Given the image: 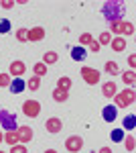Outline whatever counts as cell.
<instances>
[{"instance_id": "obj_1", "label": "cell", "mask_w": 136, "mask_h": 153, "mask_svg": "<svg viewBox=\"0 0 136 153\" xmlns=\"http://www.w3.org/2000/svg\"><path fill=\"white\" fill-rule=\"evenodd\" d=\"M124 12H126V6L124 2H104L102 6V14L108 23H114V21H124Z\"/></svg>"}, {"instance_id": "obj_2", "label": "cell", "mask_w": 136, "mask_h": 153, "mask_svg": "<svg viewBox=\"0 0 136 153\" xmlns=\"http://www.w3.org/2000/svg\"><path fill=\"white\" fill-rule=\"evenodd\" d=\"M112 100H114V106H116V108H126V106H132V104H134V100H136L134 88H124L120 94L114 96Z\"/></svg>"}, {"instance_id": "obj_3", "label": "cell", "mask_w": 136, "mask_h": 153, "mask_svg": "<svg viewBox=\"0 0 136 153\" xmlns=\"http://www.w3.org/2000/svg\"><path fill=\"white\" fill-rule=\"evenodd\" d=\"M0 125L4 131H16L18 123H16V114L10 110H0Z\"/></svg>"}, {"instance_id": "obj_4", "label": "cell", "mask_w": 136, "mask_h": 153, "mask_svg": "<svg viewBox=\"0 0 136 153\" xmlns=\"http://www.w3.org/2000/svg\"><path fill=\"white\" fill-rule=\"evenodd\" d=\"M81 78H83V82L87 84V86H96V84H100V78H102V74L96 70V68H81Z\"/></svg>"}, {"instance_id": "obj_5", "label": "cell", "mask_w": 136, "mask_h": 153, "mask_svg": "<svg viewBox=\"0 0 136 153\" xmlns=\"http://www.w3.org/2000/svg\"><path fill=\"white\" fill-rule=\"evenodd\" d=\"M23 112H24V117H29V118H37L41 114V102L39 100H24Z\"/></svg>"}, {"instance_id": "obj_6", "label": "cell", "mask_w": 136, "mask_h": 153, "mask_svg": "<svg viewBox=\"0 0 136 153\" xmlns=\"http://www.w3.org/2000/svg\"><path fill=\"white\" fill-rule=\"evenodd\" d=\"M65 149L69 153H79L83 149V139H81L79 135H71L65 139Z\"/></svg>"}, {"instance_id": "obj_7", "label": "cell", "mask_w": 136, "mask_h": 153, "mask_svg": "<svg viewBox=\"0 0 136 153\" xmlns=\"http://www.w3.org/2000/svg\"><path fill=\"white\" fill-rule=\"evenodd\" d=\"M16 135H18V143H21V145L31 143V141H33V137H35L33 129H31L29 125H21V127L16 129Z\"/></svg>"}, {"instance_id": "obj_8", "label": "cell", "mask_w": 136, "mask_h": 153, "mask_svg": "<svg viewBox=\"0 0 136 153\" xmlns=\"http://www.w3.org/2000/svg\"><path fill=\"white\" fill-rule=\"evenodd\" d=\"M24 71H26V65H24V61L16 59V61H12L10 68H8V76H12V78H23Z\"/></svg>"}, {"instance_id": "obj_9", "label": "cell", "mask_w": 136, "mask_h": 153, "mask_svg": "<svg viewBox=\"0 0 136 153\" xmlns=\"http://www.w3.org/2000/svg\"><path fill=\"white\" fill-rule=\"evenodd\" d=\"M61 129H63V120H61V118H57V117L49 118V120L45 123V131H47V133L57 135V133H61Z\"/></svg>"}, {"instance_id": "obj_10", "label": "cell", "mask_w": 136, "mask_h": 153, "mask_svg": "<svg viewBox=\"0 0 136 153\" xmlns=\"http://www.w3.org/2000/svg\"><path fill=\"white\" fill-rule=\"evenodd\" d=\"M116 117H118V108H116L114 104H108V106L102 108V118L106 120V123H114Z\"/></svg>"}, {"instance_id": "obj_11", "label": "cell", "mask_w": 136, "mask_h": 153, "mask_svg": "<svg viewBox=\"0 0 136 153\" xmlns=\"http://www.w3.org/2000/svg\"><path fill=\"white\" fill-rule=\"evenodd\" d=\"M43 39H45V29H43V27H33V29H29V41L37 43V41H43Z\"/></svg>"}, {"instance_id": "obj_12", "label": "cell", "mask_w": 136, "mask_h": 153, "mask_svg": "<svg viewBox=\"0 0 136 153\" xmlns=\"http://www.w3.org/2000/svg\"><path fill=\"white\" fill-rule=\"evenodd\" d=\"M102 94L106 96V98H114V96L118 94V86H116V82H104L102 84Z\"/></svg>"}, {"instance_id": "obj_13", "label": "cell", "mask_w": 136, "mask_h": 153, "mask_svg": "<svg viewBox=\"0 0 136 153\" xmlns=\"http://www.w3.org/2000/svg\"><path fill=\"white\" fill-rule=\"evenodd\" d=\"M10 92L12 94H21V92H24L26 90V84H24L23 78H14V82H10Z\"/></svg>"}, {"instance_id": "obj_14", "label": "cell", "mask_w": 136, "mask_h": 153, "mask_svg": "<svg viewBox=\"0 0 136 153\" xmlns=\"http://www.w3.org/2000/svg\"><path fill=\"white\" fill-rule=\"evenodd\" d=\"M51 96H53V100L59 102V104H63V102H67V100H69V92H67V90H61V88H55Z\"/></svg>"}, {"instance_id": "obj_15", "label": "cell", "mask_w": 136, "mask_h": 153, "mask_svg": "<svg viewBox=\"0 0 136 153\" xmlns=\"http://www.w3.org/2000/svg\"><path fill=\"white\" fill-rule=\"evenodd\" d=\"M122 31H124V21H114V23H110V35L112 37H122Z\"/></svg>"}, {"instance_id": "obj_16", "label": "cell", "mask_w": 136, "mask_h": 153, "mask_svg": "<svg viewBox=\"0 0 136 153\" xmlns=\"http://www.w3.org/2000/svg\"><path fill=\"white\" fill-rule=\"evenodd\" d=\"M110 45H112V49L114 51H124L126 49V39L124 37H112V41H110Z\"/></svg>"}, {"instance_id": "obj_17", "label": "cell", "mask_w": 136, "mask_h": 153, "mask_svg": "<svg viewBox=\"0 0 136 153\" xmlns=\"http://www.w3.org/2000/svg\"><path fill=\"white\" fill-rule=\"evenodd\" d=\"M122 82H124L128 88H134V82H136V74H134V70L122 71Z\"/></svg>"}, {"instance_id": "obj_18", "label": "cell", "mask_w": 136, "mask_h": 153, "mask_svg": "<svg viewBox=\"0 0 136 153\" xmlns=\"http://www.w3.org/2000/svg\"><path fill=\"white\" fill-rule=\"evenodd\" d=\"M26 90H31V92H37L39 88H41V78H37V76H31L29 80H26Z\"/></svg>"}, {"instance_id": "obj_19", "label": "cell", "mask_w": 136, "mask_h": 153, "mask_svg": "<svg viewBox=\"0 0 136 153\" xmlns=\"http://www.w3.org/2000/svg\"><path fill=\"white\" fill-rule=\"evenodd\" d=\"M85 55H87V51L81 47V45H77V47L71 49V57L75 59V61H83V59H85Z\"/></svg>"}, {"instance_id": "obj_20", "label": "cell", "mask_w": 136, "mask_h": 153, "mask_svg": "<svg viewBox=\"0 0 136 153\" xmlns=\"http://www.w3.org/2000/svg\"><path fill=\"white\" fill-rule=\"evenodd\" d=\"M104 71H106V74H110V76H118V74H120V68H118V63H116V61H106V65H104Z\"/></svg>"}, {"instance_id": "obj_21", "label": "cell", "mask_w": 136, "mask_h": 153, "mask_svg": "<svg viewBox=\"0 0 136 153\" xmlns=\"http://www.w3.org/2000/svg\"><path fill=\"white\" fill-rule=\"evenodd\" d=\"M57 61H59V55H57L55 51H47L45 55H43V63H45V65H53Z\"/></svg>"}, {"instance_id": "obj_22", "label": "cell", "mask_w": 136, "mask_h": 153, "mask_svg": "<svg viewBox=\"0 0 136 153\" xmlns=\"http://www.w3.org/2000/svg\"><path fill=\"white\" fill-rule=\"evenodd\" d=\"M4 143H8V145H16L18 143V135H16V131H6L4 133Z\"/></svg>"}, {"instance_id": "obj_23", "label": "cell", "mask_w": 136, "mask_h": 153, "mask_svg": "<svg viewBox=\"0 0 136 153\" xmlns=\"http://www.w3.org/2000/svg\"><path fill=\"white\" fill-rule=\"evenodd\" d=\"M47 74V65L43 63V61H39V63H35L33 65V76H37V78H43Z\"/></svg>"}, {"instance_id": "obj_24", "label": "cell", "mask_w": 136, "mask_h": 153, "mask_svg": "<svg viewBox=\"0 0 136 153\" xmlns=\"http://www.w3.org/2000/svg\"><path fill=\"white\" fill-rule=\"evenodd\" d=\"M71 78H69V76H61V78H59V80H57V88H61V90H67L69 92V88H71Z\"/></svg>"}, {"instance_id": "obj_25", "label": "cell", "mask_w": 136, "mask_h": 153, "mask_svg": "<svg viewBox=\"0 0 136 153\" xmlns=\"http://www.w3.org/2000/svg\"><path fill=\"white\" fill-rule=\"evenodd\" d=\"M16 41L18 43H26L29 41V29H24V27L16 29Z\"/></svg>"}, {"instance_id": "obj_26", "label": "cell", "mask_w": 136, "mask_h": 153, "mask_svg": "<svg viewBox=\"0 0 136 153\" xmlns=\"http://www.w3.org/2000/svg\"><path fill=\"white\" fill-rule=\"evenodd\" d=\"M124 147H126V151H128V153H132L136 149V139L132 137V135H128V137L124 139Z\"/></svg>"}, {"instance_id": "obj_27", "label": "cell", "mask_w": 136, "mask_h": 153, "mask_svg": "<svg viewBox=\"0 0 136 153\" xmlns=\"http://www.w3.org/2000/svg\"><path fill=\"white\" fill-rule=\"evenodd\" d=\"M134 127H136V117H134V114L126 117L124 118V129L126 131H134Z\"/></svg>"}, {"instance_id": "obj_28", "label": "cell", "mask_w": 136, "mask_h": 153, "mask_svg": "<svg viewBox=\"0 0 136 153\" xmlns=\"http://www.w3.org/2000/svg\"><path fill=\"white\" fill-rule=\"evenodd\" d=\"M110 41H112V35H110V31H104L102 35L98 37V43H100V45H110Z\"/></svg>"}, {"instance_id": "obj_29", "label": "cell", "mask_w": 136, "mask_h": 153, "mask_svg": "<svg viewBox=\"0 0 136 153\" xmlns=\"http://www.w3.org/2000/svg\"><path fill=\"white\" fill-rule=\"evenodd\" d=\"M10 33V21L8 19H0V35Z\"/></svg>"}, {"instance_id": "obj_30", "label": "cell", "mask_w": 136, "mask_h": 153, "mask_svg": "<svg viewBox=\"0 0 136 153\" xmlns=\"http://www.w3.org/2000/svg\"><path fill=\"white\" fill-rule=\"evenodd\" d=\"M110 137H112L114 143L124 141V131H122V129H116V131H112V135H110Z\"/></svg>"}, {"instance_id": "obj_31", "label": "cell", "mask_w": 136, "mask_h": 153, "mask_svg": "<svg viewBox=\"0 0 136 153\" xmlns=\"http://www.w3.org/2000/svg\"><path fill=\"white\" fill-rule=\"evenodd\" d=\"M91 41H93L91 33H81V35H79V45H81V47H83V45H90Z\"/></svg>"}, {"instance_id": "obj_32", "label": "cell", "mask_w": 136, "mask_h": 153, "mask_svg": "<svg viewBox=\"0 0 136 153\" xmlns=\"http://www.w3.org/2000/svg\"><path fill=\"white\" fill-rule=\"evenodd\" d=\"M122 35H126V37L134 35V25L130 23V21H124V31H122Z\"/></svg>"}, {"instance_id": "obj_33", "label": "cell", "mask_w": 136, "mask_h": 153, "mask_svg": "<svg viewBox=\"0 0 136 153\" xmlns=\"http://www.w3.org/2000/svg\"><path fill=\"white\" fill-rule=\"evenodd\" d=\"M8 153H29L26 151V145H21V143H16V145H12L10 151Z\"/></svg>"}, {"instance_id": "obj_34", "label": "cell", "mask_w": 136, "mask_h": 153, "mask_svg": "<svg viewBox=\"0 0 136 153\" xmlns=\"http://www.w3.org/2000/svg\"><path fill=\"white\" fill-rule=\"evenodd\" d=\"M10 76H8V74H0V86H2V88H6V86H10Z\"/></svg>"}, {"instance_id": "obj_35", "label": "cell", "mask_w": 136, "mask_h": 153, "mask_svg": "<svg viewBox=\"0 0 136 153\" xmlns=\"http://www.w3.org/2000/svg\"><path fill=\"white\" fill-rule=\"evenodd\" d=\"M100 47H102V45H100L96 39H93V41L90 43V51H91V53H98V51H100Z\"/></svg>"}, {"instance_id": "obj_36", "label": "cell", "mask_w": 136, "mask_h": 153, "mask_svg": "<svg viewBox=\"0 0 136 153\" xmlns=\"http://www.w3.org/2000/svg\"><path fill=\"white\" fill-rule=\"evenodd\" d=\"M0 6L2 8H12L14 6V0H0Z\"/></svg>"}, {"instance_id": "obj_37", "label": "cell", "mask_w": 136, "mask_h": 153, "mask_svg": "<svg viewBox=\"0 0 136 153\" xmlns=\"http://www.w3.org/2000/svg\"><path fill=\"white\" fill-rule=\"evenodd\" d=\"M128 65H130V70L136 68V55H128Z\"/></svg>"}, {"instance_id": "obj_38", "label": "cell", "mask_w": 136, "mask_h": 153, "mask_svg": "<svg viewBox=\"0 0 136 153\" xmlns=\"http://www.w3.org/2000/svg\"><path fill=\"white\" fill-rule=\"evenodd\" d=\"M100 153H114V151L110 149V147H102V149H100Z\"/></svg>"}, {"instance_id": "obj_39", "label": "cell", "mask_w": 136, "mask_h": 153, "mask_svg": "<svg viewBox=\"0 0 136 153\" xmlns=\"http://www.w3.org/2000/svg\"><path fill=\"white\" fill-rule=\"evenodd\" d=\"M4 143V133H0V145Z\"/></svg>"}, {"instance_id": "obj_40", "label": "cell", "mask_w": 136, "mask_h": 153, "mask_svg": "<svg viewBox=\"0 0 136 153\" xmlns=\"http://www.w3.org/2000/svg\"><path fill=\"white\" fill-rule=\"evenodd\" d=\"M45 153H57V151H55V149H47Z\"/></svg>"}, {"instance_id": "obj_41", "label": "cell", "mask_w": 136, "mask_h": 153, "mask_svg": "<svg viewBox=\"0 0 136 153\" xmlns=\"http://www.w3.org/2000/svg\"><path fill=\"white\" fill-rule=\"evenodd\" d=\"M0 153H6V151H0Z\"/></svg>"}]
</instances>
